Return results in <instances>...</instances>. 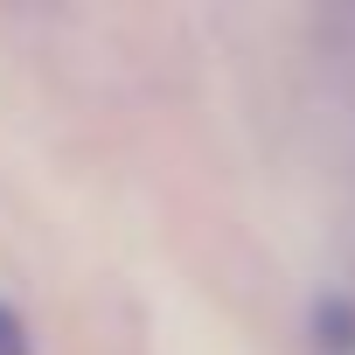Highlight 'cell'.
Segmentation results:
<instances>
[{"instance_id": "obj_1", "label": "cell", "mask_w": 355, "mask_h": 355, "mask_svg": "<svg viewBox=\"0 0 355 355\" xmlns=\"http://www.w3.org/2000/svg\"><path fill=\"white\" fill-rule=\"evenodd\" d=\"M0 355H28V341H21V327L0 313Z\"/></svg>"}]
</instances>
